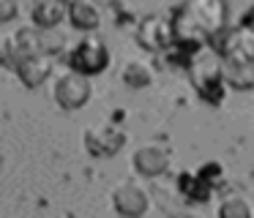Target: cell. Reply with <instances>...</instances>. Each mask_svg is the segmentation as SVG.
<instances>
[{"instance_id": "cell-1", "label": "cell", "mask_w": 254, "mask_h": 218, "mask_svg": "<svg viewBox=\"0 0 254 218\" xmlns=\"http://www.w3.org/2000/svg\"><path fill=\"white\" fill-rule=\"evenodd\" d=\"M227 22H230L227 0H186L172 14L175 47L191 54L194 49L205 47L219 30H224Z\"/></svg>"}, {"instance_id": "cell-2", "label": "cell", "mask_w": 254, "mask_h": 218, "mask_svg": "<svg viewBox=\"0 0 254 218\" xmlns=\"http://www.w3.org/2000/svg\"><path fill=\"white\" fill-rule=\"evenodd\" d=\"M186 71H189V79H191V87L205 104L210 107H221L227 98V85H224V76H221V60L213 49H194L186 60Z\"/></svg>"}, {"instance_id": "cell-3", "label": "cell", "mask_w": 254, "mask_h": 218, "mask_svg": "<svg viewBox=\"0 0 254 218\" xmlns=\"http://www.w3.org/2000/svg\"><path fill=\"white\" fill-rule=\"evenodd\" d=\"M66 63L71 71L77 74H85V76H96L101 71H107L110 65V49H107L104 38L93 33H85L79 41H74V47L66 52Z\"/></svg>"}, {"instance_id": "cell-4", "label": "cell", "mask_w": 254, "mask_h": 218, "mask_svg": "<svg viewBox=\"0 0 254 218\" xmlns=\"http://www.w3.org/2000/svg\"><path fill=\"white\" fill-rule=\"evenodd\" d=\"M205 47H210L219 57H238V60H254V30L243 22L227 25L219 30Z\"/></svg>"}, {"instance_id": "cell-5", "label": "cell", "mask_w": 254, "mask_h": 218, "mask_svg": "<svg viewBox=\"0 0 254 218\" xmlns=\"http://www.w3.org/2000/svg\"><path fill=\"white\" fill-rule=\"evenodd\" d=\"M134 41L145 49V52H170L175 47V30H172V19L161 14H148L139 19Z\"/></svg>"}, {"instance_id": "cell-6", "label": "cell", "mask_w": 254, "mask_h": 218, "mask_svg": "<svg viewBox=\"0 0 254 218\" xmlns=\"http://www.w3.org/2000/svg\"><path fill=\"white\" fill-rule=\"evenodd\" d=\"M82 142H85V150L96 158H110V156H118L126 145V131L115 123H90L82 134Z\"/></svg>"}, {"instance_id": "cell-7", "label": "cell", "mask_w": 254, "mask_h": 218, "mask_svg": "<svg viewBox=\"0 0 254 218\" xmlns=\"http://www.w3.org/2000/svg\"><path fill=\"white\" fill-rule=\"evenodd\" d=\"M52 96H55L58 107L66 109V112H74V109H82L85 104L93 96V87H90V76L77 74V71L68 68L66 74H61L55 79V87H52Z\"/></svg>"}, {"instance_id": "cell-8", "label": "cell", "mask_w": 254, "mask_h": 218, "mask_svg": "<svg viewBox=\"0 0 254 218\" xmlns=\"http://www.w3.org/2000/svg\"><path fill=\"white\" fill-rule=\"evenodd\" d=\"M112 207H115L118 216L123 218H139L148 213L150 207V196L148 188L139 185L137 180H123L112 188Z\"/></svg>"}, {"instance_id": "cell-9", "label": "cell", "mask_w": 254, "mask_h": 218, "mask_svg": "<svg viewBox=\"0 0 254 218\" xmlns=\"http://www.w3.org/2000/svg\"><path fill=\"white\" fill-rule=\"evenodd\" d=\"M131 166H134V172L142 174V177H159V174H164L167 169H170V150L156 145V142H148V145L134 150Z\"/></svg>"}, {"instance_id": "cell-10", "label": "cell", "mask_w": 254, "mask_h": 218, "mask_svg": "<svg viewBox=\"0 0 254 218\" xmlns=\"http://www.w3.org/2000/svg\"><path fill=\"white\" fill-rule=\"evenodd\" d=\"M52 65H55V57H52V54L36 52V54H28V57L19 60V63L14 65V71H17L19 82H22L28 90H36V87H41L52 76Z\"/></svg>"}, {"instance_id": "cell-11", "label": "cell", "mask_w": 254, "mask_h": 218, "mask_svg": "<svg viewBox=\"0 0 254 218\" xmlns=\"http://www.w3.org/2000/svg\"><path fill=\"white\" fill-rule=\"evenodd\" d=\"M66 19L71 22V27H77V30L93 33V30H99L101 22H104V11H101V5L96 3V0H71V3L66 5Z\"/></svg>"}, {"instance_id": "cell-12", "label": "cell", "mask_w": 254, "mask_h": 218, "mask_svg": "<svg viewBox=\"0 0 254 218\" xmlns=\"http://www.w3.org/2000/svg\"><path fill=\"white\" fill-rule=\"evenodd\" d=\"M221 60V76L224 85L232 90H252L254 87V60H238V57H219Z\"/></svg>"}, {"instance_id": "cell-13", "label": "cell", "mask_w": 254, "mask_h": 218, "mask_svg": "<svg viewBox=\"0 0 254 218\" xmlns=\"http://www.w3.org/2000/svg\"><path fill=\"white\" fill-rule=\"evenodd\" d=\"M178 194L183 196L186 202H191V205H202V202L210 199V194H213V185L205 183L202 177H199L197 172H191V169H186V172L178 174Z\"/></svg>"}, {"instance_id": "cell-14", "label": "cell", "mask_w": 254, "mask_h": 218, "mask_svg": "<svg viewBox=\"0 0 254 218\" xmlns=\"http://www.w3.org/2000/svg\"><path fill=\"white\" fill-rule=\"evenodd\" d=\"M30 16H33V25L39 30H50L66 19V3L63 0H36Z\"/></svg>"}, {"instance_id": "cell-15", "label": "cell", "mask_w": 254, "mask_h": 218, "mask_svg": "<svg viewBox=\"0 0 254 218\" xmlns=\"http://www.w3.org/2000/svg\"><path fill=\"white\" fill-rule=\"evenodd\" d=\"M121 79L126 82L131 90H142V87H148L150 82H153V68H150L148 60L131 57V60H126V65H123Z\"/></svg>"}, {"instance_id": "cell-16", "label": "cell", "mask_w": 254, "mask_h": 218, "mask_svg": "<svg viewBox=\"0 0 254 218\" xmlns=\"http://www.w3.org/2000/svg\"><path fill=\"white\" fill-rule=\"evenodd\" d=\"M219 218H254V205L241 194H230L219 205Z\"/></svg>"}, {"instance_id": "cell-17", "label": "cell", "mask_w": 254, "mask_h": 218, "mask_svg": "<svg viewBox=\"0 0 254 218\" xmlns=\"http://www.w3.org/2000/svg\"><path fill=\"white\" fill-rule=\"evenodd\" d=\"M194 172H197L199 177L205 180V183L213 185V188L221 183V180H224V166H221L219 161H205V164H199V166L194 169Z\"/></svg>"}, {"instance_id": "cell-18", "label": "cell", "mask_w": 254, "mask_h": 218, "mask_svg": "<svg viewBox=\"0 0 254 218\" xmlns=\"http://www.w3.org/2000/svg\"><path fill=\"white\" fill-rule=\"evenodd\" d=\"M19 14V0H0V22H11Z\"/></svg>"}, {"instance_id": "cell-19", "label": "cell", "mask_w": 254, "mask_h": 218, "mask_svg": "<svg viewBox=\"0 0 254 218\" xmlns=\"http://www.w3.org/2000/svg\"><path fill=\"white\" fill-rule=\"evenodd\" d=\"M241 22H243V25H249V27L254 30V5H249V11H243Z\"/></svg>"}, {"instance_id": "cell-20", "label": "cell", "mask_w": 254, "mask_h": 218, "mask_svg": "<svg viewBox=\"0 0 254 218\" xmlns=\"http://www.w3.org/2000/svg\"><path fill=\"white\" fill-rule=\"evenodd\" d=\"M3 60H6V54H3V38H0V68H3Z\"/></svg>"}, {"instance_id": "cell-21", "label": "cell", "mask_w": 254, "mask_h": 218, "mask_svg": "<svg viewBox=\"0 0 254 218\" xmlns=\"http://www.w3.org/2000/svg\"><path fill=\"white\" fill-rule=\"evenodd\" d=\"M63 3H66V5H68V3H71V0H63Z\"/></svg>"}]
</instances>
